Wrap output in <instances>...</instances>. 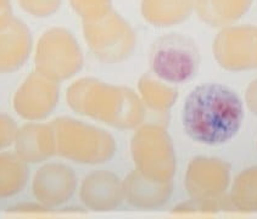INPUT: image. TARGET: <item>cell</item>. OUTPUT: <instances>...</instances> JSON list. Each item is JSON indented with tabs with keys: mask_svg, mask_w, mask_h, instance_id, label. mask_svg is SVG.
<instances>
[{
	"mask_svg": "<svg viewBox=\"0 0 257 219\" xmlns=\"http://www.w3.org/2000/svg\"><path fill=\"white\" fill-rule=\"evenodd\" d=\"M242 118L244 109L239 96L218 83H205L191 90L182 112L187 135L210 146L229 141L240 129Z\"/></svg>",
	"mask_w": 257,
	"mask_h": 219,
	"instance_id": "cell-1",
	"label": "cell"
},
{
	"mask_svg": "<svg viewBox=\"0 0 257 219\" xmlns=\"http://www.w3.org/2000/svg\"><path fill=\"white\" fill-rule=\"evenodd\" d=\"M149 64L154 75L173 84L189 82L198 73L200 50L191 37L168 33L153 43Z\"/></svg>",
	"mask_w": 257,
	"mask_h": 219,
	"instance_id": "cell-2",
	"label": "cell"
}]
</instances>
